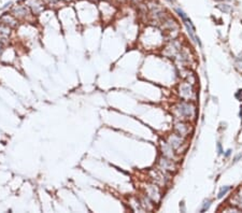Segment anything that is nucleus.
Returning <instances> with one entry per match:
<instances>
[{
    "label": "nucleus",
    "instance_id": "1a4fd4ad",
    "mask_svg": "<svg viewBox=\"0 0 242 213\" xmlns=\"http://www.w3.org/2000/svg\"><path fill=\"white\" fill-rule=\"evenodd\" d=\"M175 128H177V130L179 132L180 135H185L186 132H188V128L186 127L184 124H177Z\"/></svg>",
    "mask_w": 242,
    "mask_h": 213
},
{
    "label": "nucleus",
    "instance_id": "ddd939ff",
    "mask_svg": "<svg viewBox=\"0 0 242 213\" xmlns=\"http://www.w3.org/2000/svg\"><path fill=\"white\" fill-rule=\"evenodd\" d=\"M2 50H3V40L0 39V54H1Z\"/></svg>",
    "mask_w": 242,
    "mask_h": 213
},
{
    "label": "nucleus",
    "instance_id": "f3484780",
    "mask_svg": "<svg viewBox=\"0 0 242 213\" xmlns=\"http://www.w3.org/2000/svg\"><path fill=\"white\" fill-rule=\"evenodd\" d=\"M10 6H11V2H9V3L6 4V6H4V7L2 8V9H1V10H4V9H7V8H8V7H10Z\"/></svg>",
    "mask_w": 242,
    "mask_h": 213
},
{
    "label": "nucleus",
    "instance_id": "39448f33",
    "mask_svg": "<svg viewBox=\"0 0 242 213\" xmlns=\"http://www.w3.org/2000/svg\"><path fill=\"white\" fill-rule=\"evenodd\" d=\"M180 90H181V92H180L181 96L183 97V98H185V99H188L193 93L192 87H191L188 84H183V85H181L180 86Z\"/></svg>",
    "mask_w": 242,
    "mask_h": 213
},
{
    "label": "nucleus",
    "instance_id": "9d476101",
    "mask_svg": "<svg viewBox=\"0 0 242 213\" xmlns=\"http://www.w3.org/2000/svg\"><path fill=\"white\" fill-rule=\"evenodd\" d=\"M229 189H230V187H229V186H224V187H222L221 191L218 192V195H217V197H218V198H223V197H224V196L227 194V192L229 191Z\"/></svg>",
    "mask_w": 242,
    "mask_h": 213
},
{
    "label": "nucleus",
    "instance_id": "f257e3e1",
    "mask_svg": "<svg viewBox=\"0 0 242 213\" xmlns=\"http://www.w3.org/2000/svg\"><path fill=\"white\" fill-rule=\"evenodd\" d=\"M177 12H178L179 15L181 16L183 22H184V24H185V26H186V29H187V31H188V35H189V37H191V39H192L195 43H198L199 45H201L199 38L196 36V29H195V27H194V25H193L192 21L186 16V14L182 10L177 9Z\"/></svg>",
    "mask_w": 242,
    "mask_h": 213
},
{
    "label": "nucleus",
    "instance_id": "4468645a",
    "mask_svg": "<svg viewBox=\"0 0 242 213\" xmlns=\"http://www.w3.org/2000/svg\"><path fill=\"white\" fill-rule=\"evenodd\" d=\"M47 2H49V3H52V4H54V3H56V2H58L59 0H45Z\"/></svg>",
    "mask_w": 242,
    "mask_h": 213
},
{
    "label": "nucleus",
    "instance_id": "a211bd4d",
    "mask_svg": "<svg viewBox=\"0 0 242 213\" xmlns=\"http://www.w3.org/2000/svg\"><path fill=\"white\" fill-rule=\"evenodd\" d=\"M240 116H241V118H242V106H241V110H240Z\"/></svg>",
    "mask_w": 242,
    "mask_h": 213
},
{
    "label": "nucleus",
    "instance_id": "f03ea898",
    "mask_svg": "<svg viewBox=\"0 0 242 213\" xmlns=\"http://www.w3.org/2000/svg\"><path fill=\"white\" fill-rule=\"evenodd\" d=\"M177 111H179V114H180L181 116L189 117V116H193V115H194V106H193L192 104L186 103V102H183V103H181V104H179Z\"/></svg>",
    "mask_w": 242,
    "mask_h": 213
},
{
    "label": "nucleus",
    "instance_id": "7ed1b4c3",
    "mask_svg": "<svg viewBox=\"0 0 242 213\" xmlns=\"http://www.w3.org/2000/svg\"><path fill=\"white\" fill-rule=\"evenodd\" d=\"M29 13V9L25 6H17L12 9V15L16 17H24Z\"/></svg>",
    "mask_w": 242,
    "mask_h": 213
},
{
    "label": "nucleus",
    "instance_id": "9b49d317",
    "mask_svg": "<svg viewBox=\"0 0 242 213\" xmlns=\"http://www.w3.org/2000/svg\"><path fill=\"white\" fill-rule=\"evenodd\" d=\"M210 205H211V201H210V200H208V201H206V203H204V205H203V208L201 209V212H204L206 210L209 209V208H210Z\"/></svg>",
    "mask_w": 242,
    "mask_h": 213
},
{
    "label": "nucleus",
    "instance_id": "423d86ee",
    "mask_svg": "<svg viewBox=\"0 0 242 213\" xmlns=\"http://www.w3.org/2000/svg\"><path fill=\"white\" fill-rule=\"evenodd\" d=\"M181 144H182L181 137H179V136H177V135L171 136L170 139H169V145H170L172 149H178Z\"/></svg>",
    "mask_w": 242,
    "mask_h": 213
},
{
    "label": "nucleus",
    "instance_id": "2eb2a0df",
    "mask_svg": "<svg viewBox=\"0 0 242 213\" xmlns=\"http://www.w3.org/2000/svg\"><path fill=\"white\" fill-rule=\"evenodd\" d=\"M217 149H218V154H222V153H223V151H222L221 143H218V144H217Z\"/></svg>",
    "mask_w": 242,
    "mask_h": 213
},
{
    "label": "nucleus",
    "instance_id": "dca6fc26",
    "mask_svg": "<svg viewBox=\"0 0 242 213\" xmlns=\"http://www.w3.org/2000/svg\"><path fill=\"white\" fill-rule=\"evenodd\" d=\"M230 153H232V150H228L227 152H226V154H225V156H226V157L229 156V155H230Z\"/></svg>",
    "mask_w": 242,
    "mask_h": 213
},
{
    "label": "nucleus",
    "instance_id": "6e6552de",
    "mask_svg": "<svg viewBox=\"0 0 242 213\" xmlns=\"http://www.w3.org/2000/svg\"><path fill=\"white\" fill-rule=\"evenodd\" d=\"M232 205H235V206L239 207V208H241L242 209V191H240V193L235 197V199H234V203H232Z\"/></svg>",
    "mask_w": 242,
    "mask_h": 213
},
{
    "label": "nucleus",
    "instance_id": "20e7f679",
    "mask_svg": "<svg viewBox=\"0 0 242 213\" xmlns=\"http://www.w3.org/2000/svg\"><path fill=\"white\" fill-rule=\"evenodd\" d=\"M0 23L3 24V25L9 26V27H15L16 24H17V22H16L14 16H13V15H10V14L2 15V16L0 17Z\"/></svg>",
    "mask_w": 242,
    "mask_h": 213
},
{
    "label": "nucleus",
    "instance_id": "0eeeda50",
    "mask_svg": "<svg viewBox=\"0 0 242 213\" xmlns=\"http://www.w3.org/2000/svg\"><path fill=\"white\" fill-rule=\"evenodd\" d=\"M10 35V27L0 23V39H7Z\"/></svg>",
    "mask_w": 242,
    "mask_h": 213
},
{
    "label": "nucleus",
    "instance_id": "f8f14e48",
    "mask_svg": "<svg viewBox=\"0 0 242 213\" xmlns=\"http://www.w3.org/2000/svg\"><path fill=\"white\" fill-rule=\"evenodd\" d=\"M236 98L240 101H242V89H239L238 92L236 93Z\"/></svg>",
    "mask_w": 242,
    "mask_h": 213
}]
</instances>
